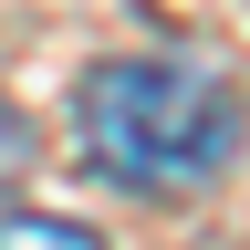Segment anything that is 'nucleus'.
Segmentation results:
<instances>
[{
    "mask_svg": "<svg viewBox=\"0 0 250 250\" xmlns=\"http://www.w3.org/2000/svg\"><path fill=\"white\" fill-rule=\"evenodd\" d=\"M31 167V125H21V104H0V188H11Z\"/></svg>",
    "mask_w": 250,
    "mask_h": 250,
    "instance_id": "7ed1b4c3",
    "label": "nucleus"
},
{
    "mask_svg": "<svg viewBox=\"0 0 250 250\" xmlns=\"http://www.w3.org/2000/svg\"><path fill=\"white\" fill-rule=\"evenodd\" d=\"M73 125H83V156L115 188L177 198V188H208L240 156V83L188 62V52H115L83 73Z\"/></svg>",
    "mask_w": 250,
    "mask_h": 250,
    "instance_id": "f257e3e1",
    "label": "nucleus"
},
{
    "mask_svg": "<svg viewBox=\"0 0 250 250\" xmlns=\"http://www.w3.org/2000/svg\"><path fill=\"white\" fill-rule=\"evenodd\" d=\"M0 250H104L83 229V219H42V208H21V219H0Z\"/></svg>",
    "mask_w": 250,
    "mask_h": 250,
    "instance_id": "f03ea898",
    "label": "nucleus"
}]
</instances>
